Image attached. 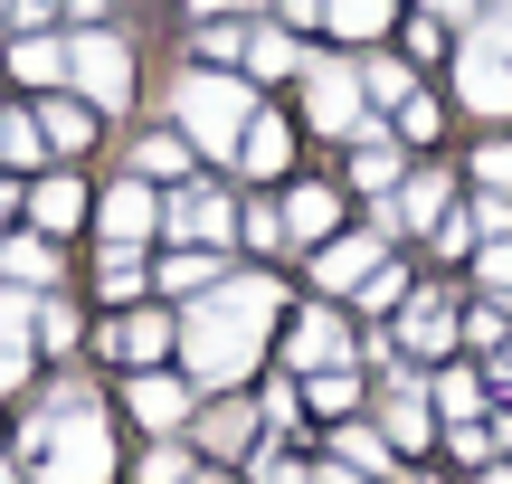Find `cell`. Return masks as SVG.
<instances>
[{
    "label": "cell",
    "mask_w": 512,
    "mask_h": 484,
    "mask_svg": "<svg viewBox=\"0 0 512 484\" xmlns=\"http://www.w3.org/2000/svg\"><path fill=\"white\" fill-rule=\"evenodd\" d=\"M266 314H275V285H266V276H219L200 304H190V323H181V342H190V380H200V390L247 380Z\"/></svg>",
    "instance_id": "1"
},
{
    "label": "cell",
    "mask_w": 512,
    "mask_h": 484,
    "mask_svg": "<svg viewBox=\"0 0 512 484\" xmlns=\"http://www.w3.org/2000/svg\"><path fill=\"white\" fill-rule=\"evenodd\" d=\"M29 466H38V484H105L114 447H105V428L76 409V418H38L29 428Z\"/></svg>",
    "instance_id": "2"
},
{
    "label": "cell",
    "mask_w": 512,
    "mask_h": 484,
    "mask_svg": "<svg viewBox=\"0 0 512 484\" xmlns=\"http://www.w3.org/2000/svg\"><path fill=\"white\" fill-rule=\"evenodd\" d=\"M247 86L238 76H190L181 86V124L200 133V152H238V133H247Z\"/></svg>",
    "instance_id": "3"
},
{
    "label": "cell",
    "mask_w": 512,
    "mask_h": 484,
    "mask_svg": "<svg viewBox=\"0 0 512 484\" xmlns=\"http://www.w3.org/2000/svg\"><path fill=\"white\" fill-rule=\"evenodd\" d=\"M67 76L86 86V105H124L133 95V57H124V38H105V29L67 38Z\"/></svg>",
    "instance_id": "4"
},
{
    "label": "cell",
    "mask_w": 512,
    "mask_h": 484,
    "mask_svg": "<svg viewBox=\"0 0 512 484\" xmlns=\"http://www.w3.org/2000/svg\"><path fill=\"white\" fill-rule=\"evenodd\" d=\"M313 124L342 133V143H351V133L370 143V124H361V76H351L342 57H323V67H313Z\"/></svg>",
    "instance_id": "5"
},
{
    "label": "cell",
    "mask_w": 512,
    "mask_h": 484,
    "mask_svg": "<svg viewBox=\"0 0 512 484\" xmlns=\"http://www.w3.org/2000/svg\"><path fill=\"white\" fill-rule=\"evenodd\" d=\"M162 228H171V238H190V247H228V228H238V209H228L219 190H181V200L162 209Z\"/></svg>",
    "instance_id": "6"
},
{
    "label": "cell",
    "mask_w": 512,
    "mask_h": 484,
    "mask_svg": "<svg viewBox=\"0 0 512 484\" xmlns=\"http://www.w3.org/2000/svg\"><path fill=\"white\" fill-rule=\"evenodd\" d=\"M152 219H162V200H152L143 181H124V190L105 200V238H114V247H143V238H152Z\"/></svg>",
    "instance_id": "7"
},
{
    "label": "cell",
    "mask_w": 512,
    "mask_h": 484,
    "mask_svg": "<svg viewBox=\"0 0 512 484\" xmlns=\"http://www.w3.org/2000/svg\"><path fill=\"white\" fill-rule=\"evenodd\" d=\"M29 323H38V304H29V295H0V390L29 371Z\"/></svg>",
    "instance_id": "8"
},
{
    "label": "cell",
    "mask_w": 512,
    "mask_h": 484,
    "mask_svg": "<svg viewBox=\"0 0 512 484\" xmlns=\"http://www.w3.org/2000/svg\"><path fill=\"white\" fill-rule=\"evenodd\" d=\"M29 219H38V238H57V228H76V219H86V190H76L67 171H57V181H38Z\"/></svg>",
    "instance_id": "9"
},
{
    "label": "cell",
    "mask_w": 512,
    "mask_h": 484,
    "mask_svg": "<svg viewBox=\"0 0 512 484\" xmlns=\"http://www.w3.org/2000/svg\"><path fill=\"white\" fill-rule=\"evenodd\" d=\"M332 219H342L332 190H294V200H285V238H332Z\"/></svg>",
    "instance_id": "10"
},
{
    "label": "cell",
    "mask_w": 512,
    "mask_h": 484,
    "mask_svg": "<svg viewBox=\"0 0 512 484\" xmlns=\"http://www.w3.org/2000/svg\"><path fill=\"white\" fill-rule=\"evenodd\" d=\"M361 276H380V238H342V247H323V285H361Z\"/></svg>",
    "instance_id": "11"
},
{
    "label": "cell",
    "mask_w": 512,
    "mask_h": 484,
    "mask_svg": "<svg viewBox=\"0 0 512 484\" xmlns=\"http://www.w3.org/2000/svg\"><path fill=\"white\" fill-rule=\"evenodd\" d=\"M238 152H247V171H285V152H294V133H285V124H266V114H247V133H238Z\"/></svg>",
    "instance_id": "12"
},
{
    "label": "cell",
    "mask_w": 512,
    "mask_h": 484,
    "mask_svg": "<svg viewBox=\"0 0 512 484\" xmlns=\"http://www.w3.org/2000/svg\"><path fill=\"white\" fill-rule=\"evenodd\" d=\"M10 67L29 76V86H57V76H67V38H19Z\"/></svg>",
    "instance_id": "13"
},
{
    "label": "cell",
    "mask_w": 512,
    "mask_h": 484,
    "mask_svg": "<svg viewBox=\"0 0 512 484\" xmlns=\"http://www.w3.org/2000/svg\"><path fill=\"white\" fill-rule=\"evenodd\" d=\"M38 143H48V152H86V143H95L86 105H48V114H38Z\"/></svg>",
    "instance_id": "14"
},
{
    "label": "cell",
    "mask_w": 512,
    "mask_h": 484,
    "mask_svg": "<svg viewBox=\"0 0 512 484\" xmlns=\"http://www.w3.org/2000/svg\"><path fill=\"white\" fill-rule=\"evenodd\" d=\"M181 409H190V399H181V380H133V418H143V428H171Z\"/></svg>",
    "instance_id": "15"
},
{
    "label": "cell",
    "mask_w": 512,
    "mask_h": 484,
    "mask_svg": "<svg viewBox=\"0 0 512 484\" xmlns=\"http://www.w3.org/2000/svg\"><path fill=\"white\" fill-rule=\"evenodd\" d=\"M162 285H171V295H190V304H200L209 285H219V257H209V247H190V257H171V266H162Z\"/></svg>",
    "instance_id": "16"
},
{
    "label": "cell",
    "mask_w": 512,
    "mask_h": 484,
    "mask_svg": "<svg viewBox=\"0 0 512 484\" xmlns=\"http://www.w3.org/2000/svg\"><path fill=\"white\" fill-rule=\"evenodd\" d=\"M294 361H304V371H332V361H342V323H332V314H313L304 333H294Z\"/></svg>",
    "instance_id": "17"
},
{
    "label": "cell",
    "mask_w": 512,
    "mask_h": 484,
    "mask_svg": "<svg viewBox=\"0 0 512 484\" xmlns=\"http://www.w3.org/2000/svg\"><path fill=\"white\" fill-rule=\"evenodd\" d=\"M399 219H408V228H427V219H446V181H437V171H418V181L399 190Z\"/></svg>",
    "instance_id": "18"
},
{
    "label": "cell",
    "mask_w": 512,
    "mask_h": 484,
    "mask_svg": "<svg viewBox=\"0 0 512 484\" xmlns=\"http://www.w3.org/2000/svg\"><path fill=\"white\" fill-rule=\"evenodd\" d=\"M332 447H342V466H351V475H380V466H389V437H380V428H342Z\"/></svg>",
    "instance_id": "19"
},
{
    "label": "cell",
    "mask_w": 512,
    "mask_h": 484,
    "mask_svg": "<svg viewBox=\"0 0 512 484\" xmlns=\"http://www.w3.org/2000/svg\"><path fill=\"white\" fill-rule=\"evenodd\" d=\"M162 342H171V323H162V314H133V323H114V352H133V361H152Z\"/></svg>",
    "instance_id": "20"
},
{
    "label": "cell",
    "mask_w": 512,
    "mask_h": 484,
    "mask_svg": "<svg viewBox=\"0 0 512 484\" xmlns=\"http://www.w3.org/2000/svg\"><path fill=\"white\" fill-rule=\"evenodd\" d=\"M323 19H332L342 38H370V29L389 19V0H323Z\"/></svg>",
    "instance_id": "21"
},
{
    "label": "cell",
    "mask_w": 512,
    "mask_h": 484,
    "mask_svg": "<svg viewBox=\"0 0 512 484\" xmlns=\"http://www.w3.org/2000/svg\"><path fill=\"white\" fill-rule=\"evenodd\" d=\"M456 333V323H446V304L427 295V304H408V352H437V342Z\"/></svg>",
    "instance_id": "22"
},
{
    "label": "cell",
    "mask_w": 512,
    "mask_h": 484,
    "mask_svg": "<svg viewBox=\"0 0 512 484\" xmlns=\"http://www.w3.org/2000/svg\"><path fill=\"white\" fill-rule=\"evenodd\" d=\"M361 95H370V105H408L418 86H408V67H399V57H380V67L361 76Z\"/></svg>",
    "instance_id": "23"
},
{
    "label": "cell",
    "mask_w": 512,
    "mask_h": 484,
    "mask_svg": "<svg viewBox=\"0 0 512 484\" xmlns=\"http://www.w3.org/2000/svg\"><path fill=\"white\" fill-rule=\"evenodd\" d=\"M389 437H399V447H427V399H418V390L389 399Z\"/></svg>",
    "instance_id": "24"
},
{
    "label": "cell",
    "mask_w": 512,
    "mask_h": 484,
    "mask_svg": "<svg viewBox=\"0 0 512 484\" xmlns=\"http://www.w3.org/2000/svg\"><path fill=\"white\" fill-rule=\"evenodd\" d=\"M247 428H256V418H247V409H219V418H209V428H200V437H209V447H219V456H238V447H247Z\"/></svg>",
    "instance_id": "25"
},
{
    "label": "cell",
    "mask_w": 512,
    "mask_h": 484,
    "mask_svg": "<svg viewBox=\"0 0 512 484\" xmlns=\"http://www.w3.org/2000/svg\"><path fill=\"white\" fill-rule=\"evenodd\" d=\"M105 295H114V304L143 295V266H133V247H114V257H105Z\"/></svg>",
    "instance_id": "26"
},
{
    "label": "cell",
    "mask_w": 512,
    "mask_h": 484,
    "mask_svg": "<svg viewBox=\"0 0 512 484\" xmlns=\"http://www.w3.org/2000/svg\"><path fill=\"white\" fill-rule=\"evenodd\" d=\"M29 152H48V143H38V124H19V114H0V162H29Z\"/></svg>",
    "instance_id": "27"
},
{
    "label": "cell",
    "mask_w": 512,
    "mask_h": 484,
    "mask_svg": "<svg viewBox=\"0 0 512 484\" xmlns=\"http://www.w3.org/2000/svg\"><path fill=\"white\" fill-rule=\"evenodd\" d=\"M48 247H57V238H19V247H10V257H0V266H10V276L29 285V276H48Z\"/></svg>",
    "instance_id": "28"
},
{
    "label": "cell",
    "mask_w": 512,
    "mask_h": 484,
    "mask_svg": "<svg viewBox=\"0 0 512 484\" xmlns=\"http://www.w3.org/2000/svg\"><path fill=\"white\" fill-rule=\"evenodd\" d=\"M437 399H446V418H475V399H484V390H475V371H446V380H437Z\"/></svg>",
    "instance_id": "29"
},
{
    "label": "cell",
    "mask_w": 512,
    "mask_h": 484,
    "mask_svg": "<svg viewBox=\"0 0 512 484\" xmlns=\"http://www.w3.org/2000/svg\"><path fill=\"white\" fill-rule=\"evenodd\" d=\"M247 67H266V76H285V67H294V38H275V29H266V38H256V48H247Z\"/></svg>",
    "instance_id": "30"
},
{
    "label": "cell",
    "mask_w": 512,
    "mask_h": 484,
    "mask_svg": "<svg viewBox=\"0 0 512 484\" xmlns=\"http://www.w3.org/2000/svg\"><path fill=\"white\" fill-rule=\"evenodd\" d=\"M484 285H494V295L512 304V238H494V247H484Z\"/></svg>",
    "instance_id": "31"
},
{
    "label": "cell",
    "mask_w": 512,
    "mask_h": 484,
    "mask_svg": "<svg viewBox=\"0 0 512 484\" xmlns=\"http://www.w3.org/2000/svg\"><path fill=\"white\" fill-rule=\"evenodd\" d=\"M29 333H38V342H48V352H67V342H76V323H67V314H57V304H38V323H29Z\"/></svg>",
    "instance_id": "32"
},
{
    "label": "cell",
    "mask_w": 512,
    "mask_h": 484,
    "mask_svg": "<svg viewBox=\"0 0 512 484\" xmlns=\"http://www.w3.org/2000/svg\"><path fill=\"white\" fill-rule=\"evenodd\" d=\"M313 409L342 418V409H351V380H342V371H313Z\"/></svg>",
    "instance_id": "33"
},
{
    "label": "cell",
    "mask_w": 512,
    "mask_h": 484,
    "mask_svg": "<svg viewBox=\"0 0 512 484\" xmlns=\"http://www.w3.org/2000/svg\"><path fill=\"white\" fill-rule=\"evenodd\" d=\"M475 171H484V181H494L503 200H512V143H484V162H475Z\"/></svg>",
    "instance_id": "34"
},
{
    "label": "cell",
    "mask_w": 512,
    "mask_h": 484,
    "mask_svg": "<svg viewBox=\"0 0 512 484\" xmlns=\"http://www.w3.org/2000/svg\"><path fill=\"white\" fill-rule=\"evenodd\" d=\"M399 133H418V143H427V133H437V105H427V95H408V105H399Z\"/></svg>",
    "instance_id": "35"
},
{
    "label": "cell",
    "mask_w": 512,
    "mask_h": 484,
    "mask_svg": "<svg viewBox=\"0 0 512 484\" xmlns=\"http://www.w3.org/2000/svg\"><path fill=\"white\" fill-rule=\"evenodd\" d=\"M361 181H370V190H389V181H399V162H389L380 143H361Z\"/></svg>",
    "instance_id": "36"
},
{
    "label": "cell",
    "mask_w": 512,
    "mask_h": 484,
    "mask_svg": "<svg viewBox=\"0 0 512 484\" xmlns=\"http://www.w3.org/2000/svg\"><path fill=\"white\" fill-rule=\"evenodd\" d=\"M190 466H181V447H152V466H143V484H181Z\"/></svg>",
    "instance_id": "37"
},
{
    "label": "cell",
    "mask_w": 512,
    "mask_h": 484,
    "mask_svg": "<svg viewBox=\"0 0 512 484\" xmlns=\"http://www.w3.org/2000/svg\"><path fill=\"white\" fill-rule=\"evenodd\" d=\"M256 484H313L304 466H285V456H266V466H256Z\"/></svg>",
    "instance_id": "38"
},
{
    "label": "cell",
    "mask_w": 512,
    "mask_h": 484,
    "mask_svg": "<svg viewBox=\"0 0 512 484\" xmlns=\"http://www.w3.org/2000/svg\"><path fill=\"white\" fill-rule=\"evenodd\" d=\"M313 484H370V475H351V466H332V475H313Z\"/></svg>",
    "instance_id": "39"
},
{
    "label": "cell",
    "mask_w": 512,
    "mask_h": 484,
    "mask_svg": "<svg viewBox=\"0 0 512 484\" xmlns=\"http://www.w3.org/2000/svg\"><path fill=\"white\" fill-rule=\"evenodd\" d=\"M484 484H512V475H503V466H494V475H484Z\"/></svg>",
    "instance_id": "40"
},
{
    "label": "cell",
    "mask_w": 512,
    "mask_h": 484,
    "mask_svg": "<svg viewBox=\"0 0 512 484\" xmlns=\"http://www.w3.org/2000/svg\"><path fill=\"white\" fill-rule=\"evenodd\" d=\"M190 10H219V0H190Z\"/></svg>",
    "instance_id": "41"
},
{
    "label": "cell",
    "mask_w": 512,
    "mask_h": 484,
    "mask_svg": "<svg viewBox=\"0 0 512 484\" xmlns=\"http://www.w3.org/2000/svg\"><path fill=\"white\" fill-rule=\"evenodd\" d=\"M494 10H512V0H494Z\"/></svg>",
    "instance_id": "42"
},
{
    "label": "cell",
    "mask_w": 512,
    "mask_h": 484,
    "mask_svg": "<svg viewBox=\"0 0 512 484\" xmlns=\"http://www.w3.org/2000/svg\"><path fill=\"white\" fill-rule=\"evenodd\" d=\"M0 484H10V466H0Z\"/></svg>",
    "instance_id": "43"
},
{
    "label": "cell",
    "mask_w": 512,
    "mask_h": 484,
    "mask_svg": "<svg viewBox=\"0 0 512 484\" xmlns=\"http://www.w3.org/2000/svg\"><path fill=\"white\" fill-rule=\"evenodd\" d=\"M0 10H10V0H0Z\"/></svg>",
    "instance_id": "44"
},
{
    "label": "cell",
    "mask_w": 512,
    "mask_h": 484,
    "mask_svg": "<svg viewBox=\"0 0 512 484\" xmlns=\"http://www.w3.org/2000/svg\"><path fill=\"white\" fill-rule=\"evenodd\" d=\"M503 371H512V361H503Z\"/></svg>",
    "instance_id": "45"
}]
</instances>
